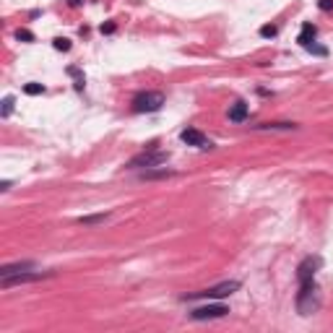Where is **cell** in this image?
Returning a JSON list of instances; mask_svg holds the SVG:
<instances>
[{
    "label": "cell",
    "mask_w": 333,
    "mask_h": 333,
    "mask_svg": "<svg viewBox=\"0 0 333 333\" xmlns=\"http://www.w3.org/2000/svg\"><path fill=\"white\" fill-rule=\"evenodd\" d=\"M315 37H317V26L307 21V24H302V32H299L297 42L302 44V47H307V44H312V42H315Z\"/></svg>",
    "instance_id": "obj_11"
},
{
    "label": "cell",
    "mask_w": 333,
    "mask_h": 333,
    "mask_svg": "<svg viewBox=\"0 0 333 333\" xmlns=\"http://www.w3.org/2000/svg\"><path fill=\"white\" fill-rule=\"evenodd\" d=\"M239 289V281H221L216 286H208V289L203 292H193V294H185L183 299H224V297H229Z\"/></svg>",
    "instance_id": "obj_4"
},
{
    "label": "cell",
    "mask_w": 333,
    "mask_h": 333,
    "mask_svg": "<svg viewBox=\"0 0 333 333\" xmlns=\"http://www.w3.org/2000/svg\"><path fill=\"white\" fill-rule=\"evenodd\" d=\"M115 29H117L115 24H102V26H99V32H102V34H115Z\"/></svg>",
    "instance_id": "obj_23"
},
{
    "label": "cell",
    "mask_w": 333,
    "mask_h": 333,
    "mask_svg": "<svg viewBox=\"0 0 333 333\" xmlns=\"http://www.w3.org/2000/svg\"><path fill=\"white\" fill-rule=\"evenodd\" d=\"M166 159H170V151H159L156 143H151L128 161V170H154V166L166 164Z\"/></svg>",
    "instance_id": "obj_1"
},
{
    "label": "cell",
    "mask_w": 333,
    "mask_h": 333,
    "mask_svg": "<svg viewBox=\"0 0 333 333\" xmlns=\"http://www.w3.org/2000/svg\"><path fill=\"white\" fill-rule=\"evenodd\" d=\"M68 3H70V6H81V3H84V0H68Z\"/></svg>",
    "instance_id": "obj_25"
},
{
    "label": "cell",
    "mask_w": 333,
    "mask_h": 333,
    "mask_svg": "<svg viewBox=\"0 0 333 333\" xmlns=\"http://www.w3.org/2000/svg\"><path fill=\"white\" fill-rule=\"evenodd\" d=\"M320 268V258H305L297 268V281L305 284V281H312L315 279V271Z\"/></svg>",
    "instance_id": "obj_8"
},
{
    "label": "cell",
    "mask_w": 333,
    "mask_h": 333,
    "mask_svg": "<svg viewBox=\"0 0 333 333\" xmlns=\"http://www.w3.org/2000/svg\"><path fill=\"white\" fill-rule=\"evenodd\" d=\"M24 94H29V97H39V94H44V86L32 81V84H26V86H24Z\"/></svg>",
    "instance_id": "obj_16"
},
{
    "label": "cell",
    "mask_w": 333,
    "mask_h": 333,
    "mask_svg": "<svg viewBox=\"0 0 333 333\" xmlns=\"http://www.w3.org/2000/svg\"><path fill=\"white\" fill-rule=\"evenodd\" d=\"M276 34H279V26H274V24H266V26H261V37L271 39V37H276Z\"/></svg>",
    "instance_id": "obj_19"
},
{
    "label": "cell",
    "mask_w": 333,
    "mask_h": 333,
    "mask_svg": "<svg viewBox=\"0 0 333 333\" xmlns=\"http://www.w3.org/2000/svg\"><path fill=\"white\" fill-rule=\"evenodd\" d=\"M133 112L135 115H148V112H159L164 107V94L161 92H138L133 97Z\"/></svg>",
    "instance_id": "obj_3"
},
{
    "label": "cell",
    "mask_w": 333,
    "mask_h": 333,
    "mask_svg": "<svg viewBox=\"0 0 333 333\" xmlns=\"http://www.w3.org/2000/svg\"><path fill=\"white\" fill-rule=\"evenodd\" d=\"M52 271L42 274V271H24V274H13L0 279V289H11V286H21V284H32V281H42V279H50Z\"/></svg>",
    "instance_id": "obj_5"
},
{
    "label": "cell",
    "mask_w": 333,
    "mask_h": 333,
    "mask_svg": "<svg viewBox=\"0 0 333 333\" xmlns=\"http://www.w3.org/2000/svg\"><path fill=\"white\" fill-rule=\"evenodd\" d=\"M305 50H307V52H312V55H320V57H325V55H328V50H325V47H317V44H307Z\"/></svg>",
    "instance_id": "obj_21"
},
{
    "label": "cell",
    "mask_w": 333,
    "mask_h": 333,
    "mask_svg": "<svg viewBox=\"0 0 333 333\" xmlns=\"http://www.w3.org/2000/svg\"><path fill=\"white\" fill-rule=\"evenodd\" d=\"M110 214H92V216H78V224L84 226H97V224H104Z\"/></svg>",
    "instance_id": "obj_13"
},
{
    "label": "cell",
    "mask_w": 333,
    "mask_h": 333,
    "mask_svg": "<svg viewBox=\"0 0 333 333\" xmlns=\"http://www.w3.org/2000/svg\"><path fill=\"white\" fill-rule=\"evenodd\" d=\"M24 271H34V263H32V261H24V263H11V266H3V268H0V279L13 276V274H24Z\"/></svg>",
    "instance_id": "obj_10"
},
{
    "label": "cell",
    "mask_w": 333,
    "mask_h": 333,
    "mask_svg": "<svg viewBox=\"0 0 333 333\" xmlns=\"http://www.w3.org/2000/svg\"><path fill=\"white\" fill-rule=\"evenodd\" d=\"M247 117H250V107L245 102H234L229 107V120H232V123H245Z\"/></svg>",
    "instance_id": "obj_9"
},
{
    "label": "cell",
    "mask_w": 333,
    "mask_h": 333,
    "mask_svg": "<svg viewBox=\"0 0 333 333\" xmlns=\"http://www.w3.org/2000/svg\"><path fill=\"white\" fill-rule=\"evenodd\" d=\"M258 130H297L294 123H266V125H255Z\"/></svg>",
    "instance_id": "obj_14"
},
{
    "label": "cell",
    "mask_w": 333,
    "mask_h": 333,
    "mask_svg": "<svg viewBox=\"0 0 333 333\" xmlns=\"http://www.w3.org/2000/svg\"><path fill=\"white\" fill-rule=\"evenodd\" d=\"M13 104H16V99H13V97H6V99H3V110H0V117H11Z\"/></svg>",
    "instance_id": "obj_17"
},
{
    "label": "cell",
    "mask_w": 333,
    "mask_h": 333,
    "mask_svg": "<svg viewBox=\"0 0 333 333\" xmlns=\"http://www.w3.org/2000/svg\"><path fill=\"white\" fill-rule=\"evenodd\" d=\"M226 312H229V307L226 305H203V307H195L190 312V320H216V317H224Z\"/></svg>",
    "instance_id": "obj_6"
},
{
    "label": "cell",
    "mask_w": 333,
    "mask_h": 333,
    "mask_svg": "<svg viewBox=\"0 0 333 333\" xmlns=\"http://www.w3.org/2000/svg\"><path fill=\"white\" fill-rule=\"evenodd\" d=\"M317 8H320V11H333V0H317Z\"/></svg>",
    "instance_id": "obj_22"
},
{
    "label": "cell",
    "mask_w": 333,
    "mask_h": 333,
    "mask_svg": "<svg viewBox=\"0 0 333 333\" xmlns=\"http://www.w3.org/2000/svg\"><path fill=\"white\" fill-rule=\"evenodd\" d=\"M175 175V170H166V166H161V170H143L141 172V180H164V177H172Z\"/></svg>",
    "instance_id": "obj_12"
},
{
    "label": "cell",
    "mask_w": 333,
    "mask_h": 333,
    "mask_svg": "<svg viewBox=\"0 0 333 333\" xmlns=\"http://www.w3.org/2000/svg\"><path fill=\"white\" fill-rule=\"evenodd\" d=\"M180 141L188 143V146H195V148H211L214 146L201 130H195V128H185L183 133H180Z\"/></svg>",
    "instance_id": "obj_7"
},
{
    "label": "cell",
    "mask_w": 333,
    "mask_h": 333,
    "mask_svg": "<svg viewBox=\"0 0 333 333\" xmlns=\"http://www.w3.org/2000/svg\"><path fill=\"white\" fill-rule=\"evenodd\" d=\"M317 307H320V297H317L315 279L299 284V292H297V310H299V315H312Z\"/></svg>",
    "instance_id": "obj_2"
},
{
    "label": "cell",
    "mask_w": 333,
    "mask_h": 333,
    "mask_svg": "<svg viewBox=\"0 0 333 333\" xmlns=\"http://www.w3.org/2000/svg\"><path fill=\"white\" fill-rule=\"evenodd\" d=\"M68 75H73V78H75V89H78V92H81V89H84V84H86V78H84V73L78 70V68H68Z\"/></svg>",
    "instance_id": "obj_15"
},
{
    "label": "cell",
    "mask_w": 333,
    "mask_h": 333,
    "mask_svg": "<svg viewBox=\"0 0 333 333\" xmlns=\"http://www.w3.org/2000/svg\"><path fill=\"white\" fill-rule=\"evenodd\" d=\"M16 39H19V42H34V34L29 32V29H19V32H16Z\"/></svg>",
    "instance_id": "obj_20"
},
{
    "label": "cell",
    "mask_w": 333,
    "mask_h": 333,
    "mask_svg": "<svg viewBox=\"0 0 333 333\" xmlns=\"http://www.w3.org/2000/svg\"><path fill=\"white\" fill-rule=\"evenodd\" d=\"M0 190H3V193L11 190V180H3V183H0Z\"/></svg>",
    "instance_id": "obj_24"
},
{
    "label": "cell",
    "mask_w": 333,
    "mask_h": 333,
    "mask_svg": "<svg viewBox=\"0 0 333 333\" xmlns=\"http://www.w3.org/2000/svg\"><path fill=\"white\" fill-rule=\"evenodd\" d=\"M52 47H55V50H60V52H68V50H70V39H65V37H57V39L52 42Z\"/></svg>",
    "instance_id": "obj_18"
}]
</instances>
